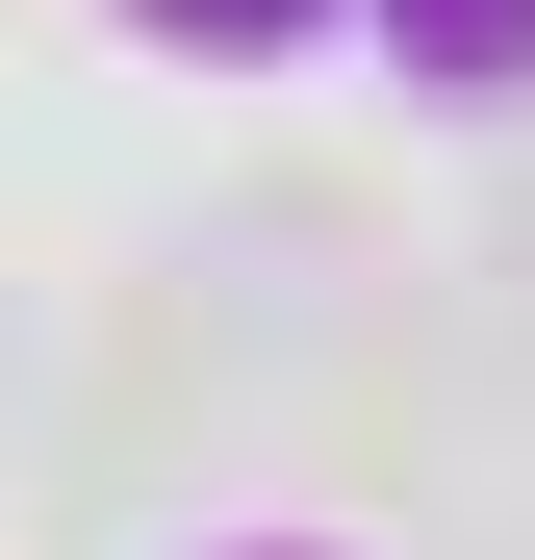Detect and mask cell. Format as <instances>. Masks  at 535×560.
<instances>
[{
  "label": "cell",
  "instance_id": "obj_4",
  "mask_svg": "<svg viewBox=\"0 0 535 560\" xmlns=\"http://www.w3.org/2000/svg\"><path fill=\"white\" fill-rule=\"evenodd\" d=\"M485 280H510V331H535V205H510V230H485Z\"/></svg>",
  "mask_w": 535,
  "mask_h": 560
},
{
  "label": "cell",
  "instance_id": "obj_3",
  "mask_svg": "<svg viewBox=\"0 0 535 560\" xmlns=\"http://www.w3.org/2000/svg\"><path fill=\"white\" fill-rule=\"evenodd\" d=\"M128 26H205V51H281L306 0H128Z\"/></svg>",
  "mask_w": 535,
  "mask_h": 560
},
{
  "label": "cell",
  "instance_id": "obj_2",
  "mask_svg": "<svg viewBox=\"0 0 535 560\" xmlns=\"http://www.w3.org/2000/svg\"><path fill=\"white\" fill-rule=\"evenodd\" d=\"M383 26H408V77H460V103L535 77V0H383Z\"/></svg>",
  "mask_w": 535,
  "mask_h": 560
},
{
  "label": "cell",
  "instance_id": "obj_1",
  "mask_svg": "<svg viewBox=\"0 0 535 560\" xmlns=\"http://www.w3.org/2000/svg\"><path fill=\"white\" fill-rule=\"evenodd\" d=\"M205 408H230V306H205V280H128L103 357H77V408H51V510H77V535L153 510V458L205 433Z\"/></svg>",
  "mask_w": 535,
  "mask_h": 560
}]
</instances>
